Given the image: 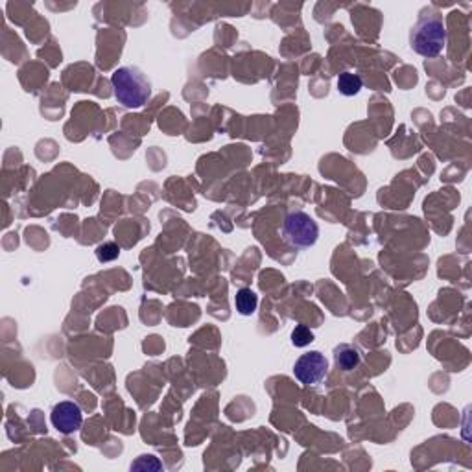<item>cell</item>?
I'll return each instance as SVG.
<instances>
[{
  "mask_svg": "<svg viewBox=\"0 0 472 472\" xmlns=\"http://www.w3.org/2000/svg\"><path fill=\"white\" fill-rule=\"evenodd\" d=\"M363 82L362 78L354 72H341L338 76V91L344 94V97H354L358 92L362 91Z\"/></svg>",
  "mask_w": 472,
  "mask_h": 472,
  "instance_id": "8",
  "label": "cell"
},
{
  "mask_svg": "<svg viewBox=\"0 0 472 472\" xmlns=\"http://www.w3.org/2000/svg\"><path fill=\"white\" fill-rule=\"evenodd\" d=\"M234 307H236V312L242 316H253L257 312L258 295L251 288H240L234 295Z\"/></svg>",
  "mask_w": 472,
  "mask_h": 472,
  "instance_id": "7",
  "label": "cell"
},
{
  "mask_svg": "<svg viewBox=\"0 0 472 472\" xmlns=\"http://www.w3.org/2000/svg\"><path fill=\"white\" fill-rule=\"evenodd\" d=\"M334 362L341 371H353L362 362V351L353 344H339L334 348Z\"/></svg>",
  "mask_w": 472,
  "mask_h": 472,
  "instance_id": "6",
  "label": "cell"
},
{
  "mask_svg": "<svg viewBox=\"0 0 472 472\" xmlns=\"http://www.w3.org/2000/svg\"><path fill=\"white\" fill-rule=\"evenodd\" d=\"M282 234L294 248H312L319 238V227L312 216L303 211H295L285 218Z\"/></svg>",
  "mask_w": 472,
  "mask_h": 472,
  "instance_id": "3",
  "label": "cell"
},
{
  "mask_svg": "<svg viewBox=\"0 0 472 472\" xmlns=\"http://www.w3.org/2000/svg\"><path fill=\"white\" fill-rule=\"evenodd\" d=\"M131 468H150V471H160L163 465L157 461L153 456H143V458H138L137 463L131 465Z\"/></svg>",
  "mask_w": 472,
  "mask_h": 472,
  "instance_id": "11",
  "label": "cell"
},
{
  "mask_svg": "<svg viewBox=\"0 0 472 472\" xmlns=\"http://www.w3.org/2000/svg\"><path fill=\"white\" fill-rule=\"evenodd\" d=\"M326 371H329V362L325 354H321L319 351L301 354L294 366L295 378L304 385L319 384L326 376Z\"/></svg>",
  "mask_w": 472,
  "mask_h": 472,
  "instance_id": "4",
  "label": "cell"
},
{
  "mask_svg": "<svg viewBox=\"0 0 472 472\" xmlns=\"http://www.w3.org/2000/svg\"><path fill=\"white\" fill-rule=\"evenodd\" d=\"M119 255H120V248L113 242L101 243V246H98L97 249V257L100 262L115 260V258H119Z\"/></svg>",
  "mask_w": 472,
  "mask_h": 472,
  "instance_id": "10",
  "label": "cell"
},
{
  "mask_svg": "<svg viewBox=\"0 0 472 472\" xmlns=\"http://www.w3.org/2000/svg\"><path fill=\"white\" fill-rule=\"evenodd\" d=\"M50 421L54 428L65 436L78 432L83 424V413L76 402L63 400V402L55 404L50 413Z\"/></svg>",
  "mask_w": 472,
  "mask_h": 472,
  "instance_id": "5",
  "label": "cell"
},
{
  "mask_svg": "<svg viewBox=\"0 0 472 472\" xmlns=\"http://www.w3.org/2000/svg\"><path fill=\"white\" fill-rule=\"evenodd\" d=\"M314 341V332L307 325H297L292 332V344L295 347H307Z\"/></svg>",
  "mask_w": 472,
  "mask_h": 472,
  "instance_id": "9",
  "label": "cell"
},
{
  "mask_svg": "<svg viewBox=\"0 0 472 472\" xmlns=\"http://www.w3.org/2000/svg\"><path fill=\"white\" fill-rule=\"evenodd\" d=\"M115 98L128 109L143 107L152 97V83L138 67H120L111 76Z\"/></svg>",
  "mask_w": 472,
  "mask_h": 472,
  "instance_id": "2",
  "label": "cell"
},
{
  "mask_svg": "<svg viewBox=\"0 0 472 472\" xmlns=\"http://www.w3.org/2000/svg\"><path fill=\"white\" fill-rule=\"evenodd\" d=\"M413 52L422 57H437L446 45V30L443 17L434 8H424L410 33Z\"/></svg>",
  "mask_w": 472,
  "mask_h": 472,
  "instance_id": "1",
  "label": "cell"
}]
</instances>
